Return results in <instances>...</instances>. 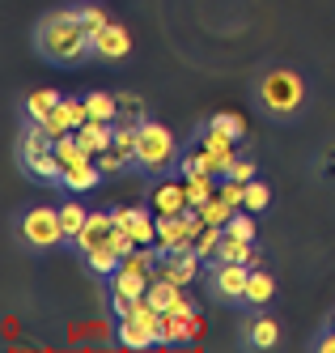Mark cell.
Instances as JSON below:
<instances>
[{"label": "cell", "mask_w": 335, "mask_h": 353, "mask_svg": "<svg viewBox=\"0 0 335 353\" xmlns=\"http://www.w3.org/2000/svg\"><path fill=\"white\" fill-rule=\"evenodd\" d=\"M34 52L51 68H81L94 56V34L81 9H56L34 26Z\"/></svg>", "instance_id": "6da1fadb"}, {"label": "cell", "mask_w": 335, "mask_h": 353, "mask_svg": "<svg viewBox=\"0 0 335 353\" xmlns=\"http://www.w3.org/2000/svg\"><path fill=\"white\" fill-rule=\"evenodd\" d=\"M132 247H136L132 234L115 225V213H89L81 239H76V251L85 256L89 272H98V276H111V272L123 264V256H127Z\"/></svg>", "instance_id": "7a4b0ae2"}, {"label": "cell", "mask_w": 335, "mask_h": 353, "mask_svg": "<svg viewBox=\"0 0 335 353\" xmlns=\"http://www.w3.org/2000/svg\"><path fill=\"white\" fill-rule=\"evenodd\" d=\"M255 98H259V107L272 119L289 123L305 107V81H301V72H293V68H268L259 77V85H255Z\"/></svg>", "instance_id": "3957f363"}, {"label": "cell", "mask_w": 335, "mask_h": 353, "mask_svg": "<svg viewBox=\"0 0 335 353\" xmlns=\"http://www.w3.org/2000/svg\"><path fill=\"white\" fill-rule=\"evenodd\" d=\"M17 166L25 179H34V183H60V162H56V141L47 137L43 123L34 119H25L21 123V132H17Z\"/></svg>", "instance_id": "277c9868"}, {"label": "cell", "mask_w": 335, "mask_h": 353, "mask_svg": "<svg viewBox=\"0 0 335 353\" xmlns=\"http://www.w3.org/2000/svg\"><path fill=\"white\" fill-rule=\"evenodd\" d=\"M178 158V137L166 128V123H158V119H144L140 123V137H136V170L140 174H162V170H170Z\"/></svg>", "instance_id": "5b68a950"}, {"label": "cell", "mask_w": 335, "mask_h": 353, "mask_svg": "<svg viewBox=\"0 0 335 353\" xmlns=\"http://www.w3.org/2000/svg\"><path fill=\"white\" fill-rule=\"evenodd\" d=\"M162 315H166V311H158L149 298H140L136 307H132V315L115 319V341H119L123 349H149V345H162Z\"/></svg>", "instance_id": "8992f818"}, {"label": "cell", "mask_w": 335, "mask_h": 353, "mask_svg": "<svg viewBox=\"0 0 335 353\" xmlns=\"http://www.w3.org/2000/svg\"><path fill=\"white\" fill-rule=\"evenodd\" d=\"M17 234H21L25 247H34V251H51V247L68 243L64 239V225H60V209H47V205L25 209L21 221H17Z\"/></svg>", "instance_id": "52a82bcc"}, {"label": "cell", "mask_w": 335, "mask_h": 353, "mask_svg": "<svg viewBox=\"0 0 335 353\" xmlns=\"http://www.w3.org/2000/svg\"><path fill=\"white\" fill-rule=\"evenodd\" d=\"M250 264H234V260H213L208 264V294L225 307L246 302V285H250Z\"/></svg>", "instance_id": "ba28073f"}, {"label": "cell", "mask_w": 335, "mask_h": 353, "mask_svg": "<svg viewBox=\"0 0 335 353\" xmlns=\"http://www.w3.org/2000/svg\"><path fill=\"white\" fill-rule=\"evenodd\" d=\"M199 268H204V260H199L195 247H170V251H162V260H158V268H153V276H162V281L187 290L195 276H199Z\"/></svg>", "instance_id": "9c48e42d"}, {"label": "cell", "mask_w": 335, "mask_h": 353, "mask_svg": "<svg viewBox=\"0 0 335 353\" xmlns=\"http://www.w3.org/2000/svg\"><path fill=\"white\" fill-rule=\"evenodd\" d=\"M127 56H132V34H127V26H119V21L111 17L102 30H94V60L123 64Z\"/></svg>", "instance_id": "30bf717a"}, {"label": "cell", "mask_w": 335, "mask_h": 353, "mask_svg": "<svg viewBox=\"0 0 335 353\" xmlns=\"http://www.w3.org/2000/svg\"><path fill=\"white\" fill-rule=\"evenodd\" d=\"M204 336L199 311H166L162 315V345H195Z\"/></svg>", "instance_id": "8fae6325"}, {"label": "cell", "mask_w": 335, "mask_h": 353, "mask_svg": "<svg viewBox=\"0 0 335 353\" xmlns=\"http://www.w3.org/2000/svg\"><path fill=\"white\" fill-rule=\"evenodd\" d=\"M195 145H204V149H208L217 179H221V174H229V166L238 162V141H234V137H225L221 128H213V123H204V128L195 132Z\"/></svg>", "instance_id": "7c38bea8"}, {"label": "cell", "mask_w": 335, "mask_h": 353, "mask_svg": "<svg viewBox=\"0 0 335 353\" xmlns=\"http://www.w3.org/2000/svg\"><path fill=\"white\" fill-rule=\"evenodd\" d=\"M85 119H89L85 98H60V107H56V111H51V115L43 119V128H47V137H51V141H56V137H68V132H76Z\"/></svg>", "instance_id": "4fadbf2b"}, {"label": "cell", "mask_w": 335, "mask_h": 353, "mask_svg": "<svg viewBox=\"0 0 335 353\" xmlns=\"http://www.w3.org/2000/svg\"><path fill=\"white\" fill-rule=\"evenodd\" d=\"M115 225L132 234L136 247H153V243H158V213H149V209H140V205L115 209Z\"/></svg>", "instance_id": "5bb4252c"}, {"label": "cell", "mask_w": 335, "mask_h": 353, "mask_svg": "<svg viewBox=\"0 0 335 353\" xmlns=\"http://www.w3.org/2000/svg\"><path fill=\"white\" fill-rule=\"evenodd\" d=\"M107 285H111V298H123V302H140L153 285V276L149 272H132V268H115L107 276Z\"/></svg>", "instance_id": "9a60e30c"}, {"label": "cell", "mask_w": 335, "mask_h": 353, "mask_svg": "<svg viewBox=\"0 0 335 353\" xmlns=\"http://www.w3.org/2000/svg\"><path fill=\"white\" fill-rule=\"evenodd\" d=\"M76 141H81V149L89 158L107 154V149L115 145V123H98V119H85L81 128H76Z\"/></svg>", "instance_id": "2e32d148"}, {"label": "cell", "mask_w": 335, "mask_h": 353, "mask_svg": "<svg viewBox=\"0 0 335 353\" xmlns=\"http://www.w3.org/2000/svg\"><path fill=\"white\" fill-rule=\"evenodd\" d=\"M187 188L183 179H170V183H158V192H153V213L162 217H174V213H187Z\"/></svg>", "instance_id": "e0dca14e"}, {"label": "cell", "mask_w": 335, "mask_h": 353, "mask_svg": "<svg viewBox=\"0 0 335 353\" xmlns=\"http://www.w3.org/2000/svg\"><path fill=\"white\" fill-rule=\"evenodd\" d=\"M98 183H102L98 158H89V162H81V166H72V170L60 174V188H64V192H94Z\"/></svg>", "instance_id": "ac0fdd59"}, {"label": "cell", "mask_w": 335, "mask_h": 353, "mask_svg": "<svg viewBox=\"0 0 335 353\" xmlns=\"http://www.w3.org/2000/svg\"><path fill=\"white\" fill-rule=\"evenodd\" d=\"M56 107H60V94H56V90H30V94L21 98V115L34 119V123H43Z\"/></svg>", "instance_id": "d6986e66"}, {"label": "cell", "mask_w": 335, "mask_h": 353, "mask_svg": "<svg viewBox=\"0 0 335 353\" xmlns=\"http://www.w3.org/2000/svg\"><path fill=\"white\" fill-rule=\"evenodd\" d=\"M85 221H89V209L81 205V200H64V205H60V225H64L68 247H76V239H81V230H85Z\"/></svg>", "instance_id": "ffe728a7"}, {"label": "cell", "mask_w": 335, "mask_h": 353, "mask_svg": "<svg viewBox=\"0 0 335 353\" xmlns=\"http://www.w3.org/2000/svg\"><path fill=\"white\" fill-rule=\"evenodd\" d=\"M115 103H119V115H115V123H132V128H140V123L149 119L144 98H140V94H132V90H115Z\"/></svg>", "instance_id": "44dd1931"}, {"label": "cell", "mask_w": 335, "mask_h": 353, "mask_svg": "<svg viewBox=\"0 0 335 353\" xmlns=\"http://www.w3.org/2000/svg\"><path fill=\"white\" fill-rule=\"evenodd\" d=\"M246 345H250V349H276V345H280V323L268 319V315L250 319V323H246Z\"/></svg>", "instance_id": "7402d4cb"}, {"label": "cell", "mask_w": 335, "mask_h": 353, "mask_svg": "<svg viewBox=\"0 0 335 353\" xmlns=\"http://www.w3.org/2000/svg\"><path fill=\"white\" fill-rule=\"evenodd\" d=\"M217 174H183V188H187V205L199 209V205H208V200L217 196Z\"/></svg>", "instance_id": "603a6c76"}, {"label": "cell", "mask_w": 335, "mask_h": 353, "mask_svg": "<svg viewBox=\"0 0 335 353\" xmlns=\"http://www.w3.org/2000/svg\"><path fill=\"white\" fill-rule=\"evenodd\" d=\"M56 162H60V174H64V170H72V166H81V162H89V154L81 149L76 132H68V137H56Z\"/></svg>", "instance_id": "cb8c5ba5"}, {"label": "cell", "mask_w": 335, "mask_h": 353, "mask_svg": "<svg viewBox=\"0 0 335 353\" xmlns=\"http://www.w3.org/2000/svg\"><path fill=\"white\" fill-rule=\"evenodd\" d=\"M272 294H276L272 272L255 268V272H250V285H246V307H268V302H272Z\"/></svg>", "instance_id": "d4e9b609"}, {"label": "cell", "mask_w": 335, "mask_h": 353, "mask_svg": "<svg viewBox=\"0 0 335 353\" xmlns=\"http://www.w3.org/2000/svg\"><path fill=\"white\" fill-rule=\"evenodd\" d=\"M85 107H89V119H98V123H115V115H119L115 94H102V90L85 98Z\"/></svg>", "instance_id": "484cf974"}, {"label": "cell", "mask_w": 335, "mask_h": 353, "mask_svg": "<svg viewBox=\"0 0 335 353\" xmlns=\"http://www.w3.org/2000/svg\"><path fill=\"white\" fill-rule=\"evenodd\" d=\"M136 137H140V128H132V123H115V154L127 162V166H132L136 162Z\"/></svg>", "instance_id": "4316f807"}, {"label": "cell", "mask_w": 335, "mask_h": 353, "mask_svg": "<svg viewBox=\"0 0 335 353\" xmlns=\"http://www.w3.org/2000/svg\"><path fill=\"white\" fill-rule=\"evenodd\" d=\"M234 213H238V209L229 205V200H225L221 192H217V196L208 200V205H199V217H204V225H225V221L234 217Z\"/></svg>", "instance_id": "83f0119b"}, {"label": "cell", "mask_w": 335, "mask_h": 353, "mask_svg": "<svg viewBox=\"0 0 335 353\" xmlns=\"http://www.w3.org/2000/svg\"><path fill=\"white\" fill-rule=\"evenodd\" d=\"M221 239H225V225H204V234L195 239V251H199V260H204V264H213V260H217Z\"/></svg>", "instance_id": "f1b7e54d"}, {"label": "cell", "mask_w": 335, "mask_h": 353, "mask_svg": "<svg viewBox=\"0 0 335 353\" xmlns=\"http://www.w3.org/2000/svg\"><path fill=\"white\" fill-rule=\"evenodd\" d=\"M208 123H213V128H221L225 137H234V141H246V119L238 111H217Z\"/></svg>", "instance_id": "f546056e"}, {"label": "cell", "mask_w": 335, "mask_h": 353, "mask_svg": "<svg viewBox=\"0 0 335 353\" xmlns=\"http://www.w3.org/2000/svg\"><path fill=\"white\" fill-rule=\"evenodd\" d=\"M272 205V188L263 183V179H250L246 183V200H242V209H250V213H263Z\"/></svg>", "instance_id": "4dcf8cb0"}, {"label": "cell", "mask_w": 335, "mask_h": 353, "mask_svg": "<svg viewBox=\"0 0 335 353\" xmlns=\"http://www.w3.org/2000/svg\"><path fill=\"white\" fill-rule=\"evenodd\" d=\"M225 234H238V239H255L259 230H255V213L250 209H238L234 217L225 221Z\"/></svg>", "instance_id": "1f68e13d"}, {"label": "cell", "mask_w": 335, "mask_h": 353, "mask_svg": "<svg viewBox=\"0 0 335 353\" xmlns=\"http://www.w3.org/2000/svg\"><path fill=\"white\" fill-rule=\"evenodd\" d=\"M217 192H221L234 209H242V200H246V183H238V179H229V174H225V179L217 183Z\"/></svg>", "instance_id": "d6a6232c"}, {"label": "cell", "mask_w": 335, "mask_h": 353, "mask_svg": "<svg viewBox=\"0 0 335 353\" xmlns=\"http://www.w3.org/2000/svg\"><path fill=\"white\" fill-rule=\"evenodd\" d=\"M221 179H225V174H221ZM229 179H238V183L259 179V166H255V158H238L234 166H229Z\"/></svg>", "instance_id": "836d02e7"}, {"label": "cell", "mask_w": 335, "mask_h": 353, "mask_svg": "<svg viewBox=\"0 0 335 353\" xmlns=\"http://www.w3.org/2000/svg\"><path fill=\"white\" fill-rule=\"evenodd\" d=\"M98 166H102V174H123V170H127V162L115 154V149H107V154H98Z\"/></svg>", "instance_id": "e575fe53"}, {"label": "cell", "mask_w": 335, "mask_h": 353, "mask_svg": "<svg viewBox=\"0 0 335 353\" xmlns=\"http://www.w3.org/2000/svg\"><path fill=\"white\" fill-rule=\"evenodd\" d=\"M81 17H85V26H89V34H94V30H102V26H107V21H111V17L102 13L98 5H81Z\"/></svg>", "instance_id": "d590c367"}, {"label": "cell", "mask_w": 335, "mask_h": 353, "mask_svg": "<svg viewBox=\"0 0 335 353\" xmlns=\"http://www.w3.org/2000/svg\"><path fill=\"white\" fill-rule=\"evenodd\" d=\"M314 345H318L323 353H335V327H327V332H323V336H318Z\"/></svg>", "instance_id": "8d00e7d4"}, {"label": "cell", "mask_w": 335, "mask_h": 353, "mask_svg": "<svg viewBox=\"0 0 335 353\" xmlns=\"http://www.w3.org/2000/svg\"><path fill=\"white\" fill-rule=\"evenodd\" d=\"M331 327H335V319H331Z\"/></svg>", "instance_id": "74e56055"}]
</instances>
